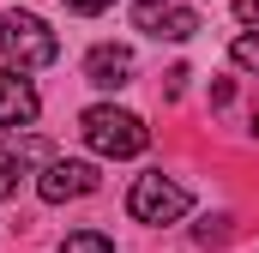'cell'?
Masks as SVG:
<instances>
[{
    "label": "cell",
    "instance_id": "cell-1",
    "mask_svg": "<svg viewBox=\"0 0 259 253\" xmlns=\"http://www.w3.org/2000/svg\"><path fill=\"white\" fill-rule=\"evenodd\" d=\"M78 133H84V145H91L97 157H139V151L151 145V126L139 121L133 109H115V103L84 109V115H78Z\"/></svg>",
    "mask_w": 259,
    "mask_h": 253
},
{
    "label": "cell",
    "instance_id": "cell-2",
    "mask_svg": "<svg viewBox=\"0 0 259 253\" xmlns=\"http://www.w3.org/2000/svg\"><path fill=\"white\" fill-rule=\"evenodd\" d=\"M0 55L18 72H36V66H49L61 55V43H55V30L36 12H0Z\"/></svg>",
    "mask_w": 259,
    "mask_h": 253
},
{
    "label": "cell",
    "instance_id": "cell-3",
    "mask_svg": "<svg viewBox=\"0 0 259 253\" xmlns=\"http://www.w3.org/2000/svg\"><path fill=\"white\" fill-rule=\"evenodd\" d=\"M127 211L139 223H181L193 211V193L181 187V181H169V175H139L133 193H127Z\"/></svg>",
    "mask_w": 259,
    "mask_h": 253
},
{
    "label": "cell",
    "instance_id": "cell-4",
    "mask_svg": "<svg viewBox=\"0 0 259 253\" xmlns=\"http://www.w3.org/2000/svg\"><path fill=\"white\" fill-rule=\"evenodd\" d=\"M97 163H78V157H55L42 175H36V193L49 199V205H66V199H84V193H97Z\"/></svg>",
    "mask_w": 259,
    "mask_h": 253
},
{
    "label": "cell",
    "instance_id": "cell-5",
    "mask_svg": "<svg viewBox=\"0 0 259 253\" xmlns=\"http://www.w3.org/2000/svg\"><path fill=\"white\" fill-rule=\"evenodd\" d=\"M133 24L145 30V36H169V43H187L199 30V12H187V6H169V0H133Z\"/></svg>",
    "mask_w": 259,
    "mask_h": 253
},
{
    "label": "cell",
    "instance_id": "cell-6",
    "mask_svg": "<svg viewBox=\"0 0 259 253\" xmlns=\"http://www.w3.org/2000/svg\"><path fill=\"white\" fill-rule=\"evenodd\" d=\"M36 109H42V103H36V85H30L24 72L6 66V72H0V133L30 126V121H36Z\"/></svg>",
    "mask_w": 259,
    "mask_h": 253
},
{
    "label": "cell",
    "instance_id": "cell-7",
    "mask_svg": "<svg viewBox=\"0 0 259 253\" xmlns=\"http://www.w3.org/2000/svg\"><path fill=\"white\" fill-rule=\"evenodd\" d=\"M84 78L97 85V91H121L133 78V49H121V43H97L91 55H84Z\"/></svg>",
    "mask_w": 259,
    "mask_h": 253
},
{
    "label": "cell",
    "instance_id": "cell-8",
    "mask_svg": "<svg viewBox=\"0 0 259 253\" xmlns=\"http://www.w3.org/2000/svg\"><path fill=\"white\" fill-rule=\"evenodd\" d=\"M61 253H115V241H109L103 229H72L61 241Z\"/></svg>",
    "mask_w": 259,
    "mask_h": 253
},
{
    "label": "cell",
    "instance_id": "cell-9",
    "mask_svg": "<svg viewBox=\"0 0 259 253\" xmlns=\"http://www.w3.org/2000/svg\"><path fill=\"white\" fill-rule=\"evenodd\" d=\"M229 61L241 66V72H259V30H241V36L229 43Z\"/></svg>",
    "mask_w": 259,
    "mask_h": 253
},
{
    "label": "cell",
    "instance_id": "cell-10",
    "mask_svg": "<svg viewBox=\"0 0 259 253\" xmlns=\"http://www.w3.org/2000/svg\"><path fill=\"white\" fill-rule=\"evenodd\" d=\"M18 175H24V163H18L12 151H0V199H12V193H18Z\"/></svg>",
    "mask_w": 259,
    "mask_h": 253
},
{
    "label": "cell",
    "instance_id": "cell-11",
    "mask_svg": "<svg viewBox=\"0 0 259 253\" xmlns=\"http://www.w3.org/2000/svg\"><path fill=\"white\" fill-rule=\"evenodd\" d=\"M223 235H229V217H205V223H199V241H205V247L223 241Z\"/></svg>",
    "mask_w": 259,
    "mask_h": 253
},
{
    "label": "cell",
    "instance_id": "cell-12",
    "mask_svg": "<svg viewBox=\"0 0 259 253\" xmlns=\"http://www.w3.org/2000/svg\"><path fill=\"white\" fill-rule=\"evenodd\" d=\"M66 6H72V12H84V18H97V12H109L115 0H66Z\"/></svg>",
    "mask_w": 259,
    "mask_h": 253
},
{
    "label": "cell",
    "instance_id": "cell-13",
    "mask_svg": "<svg viewBox=\"0 0 259 253\" xmlns=\"http://www.w3.org/2000/svg\"><path fill=\"white\" fill-rule=\"evenodd\" d=\"M235 18L241 24H259V0H235Z\"/></svg>",
    "mask_w": 259,
    "mask_h": 253
}]
</instances>
